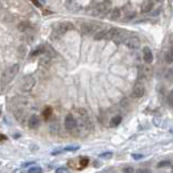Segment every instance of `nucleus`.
<instances>
[{"label":"nucleus","instance_id":"f257e3e1","mask_svg":"<svg viewBox=\"0 0 173 173\" xmlns=\"http://www.w3.org/2000/svg\"><path fill=\"white\" fill-rule=\"evenodd\" d=\"M72 29H75V25H73L71 22H61V23H59V24L55 27L53 32H52V39H53V40H57L61 35H64L65 32H68V31H72Z\"/></svg>","mask_w":173,"mask_h":173},{"label":"nucleus","instance_id":"f03ea898","mask_svg":"<svg viewBox=\"0 0 173 173\" xmlns=\"http://www.w3.org/2000/svg\"><path fill=\"white\" fill-rule=\"evenodd\" d=\"M19 68H20L19 64H13V65L8 67V68L4 71L3 75H1V83H3V85L10 84V83L15 79V76L19 72Z\"/></svg>","mask_w":173,"mask_h":173},{"label":"nucleus","instance_id":"7ed1b4c3","mask_svg":"<svg viewBox=\"0 0 173 173\" xmlns=\"http://www.w3.org/2000/svg\"><path fill=\"white\" fill-rule=\"evenodd\" d=\"M110 7H112V4H110L109 0H104V1L99 3L97 6L94 7L92 13H93L94 16H105V15H108V12L110 11Z\"/></svg>","mask_w":173,"mask_h":173},{"label":"nucleus","instance_id":"20e7f679","mask_svg":"<svg viewBox=\"0 0 173 173\" xmlns=\"http://www.w3.org/2000/svg\"><path fill=\"white\" fill-rule=\"evenodd\" d=\"M115 28H101L93 35L94 40H112Z\"/></svg>","mask_w":173,"mask_h":173},{"label":"nucleus","instance_id":"39448f33","mask_svg":"<svg viewBox=\"0 0 173 173\" xmlns=\"http://www.w3.org/2000/svg\"><path fill=\"white\" fill-rule=\"evenodd\" d=\"M64 125H65V129L71 133H77V120L73 116L72 113H69L65 116V120H64Z\"/></svg>","mask_w":173,"mask_h":173},{"label":"nucleus","instance_id":"423d86ee","mask_svg":"<svg viewBox=\"0 0 173 173\" xmlns=\"http://www.w3.org/2000/svg\"><path fill=\"white\" fill-rule=\"evenodd\" d=\"M35 83H36V80H35L33 76L28 75V76H25V77H23L22 84H20V88H22L24 92H31L32 89H33V87H35Z\"/></svg>","mask_w":173,"mask_h":173},{"label":"nucleus","instance_id":"0eeeda50","mask_svg":"<svg viewBox=\"0 0 173 173\" xmlns=\"http://www.w3.org/2000/svg\"><path fill=\"white\" fill-rule=\"evenodd\" d=\"M100 29V25L96 23H83L81 24V32L84 35H94Z\"/></svg>","mask_w":173,"mask_h":173},{"label":"nucleus","instance_id":"6e6552de","mask_svg":"<svg viewBox=\"0 0 173 173\" xmlns=\"http://www.w3.org/2000/svg\"><path fill=\"white\" fill-rule=\"evenodd\" d=\"M124 44L131 49H137L140 47V39L137 36H126L124 40Z\"/></svg>","mask_w":173,"mask_h":173},{"label":"nucleus","instance_id":"1a4fd4ad","mask_svg":"<svg viewBox=\"0 0 173 173\" xmlns=\"http://www.w3.org/2000/svg\"><path fill=\"white\" fill-rule=\"evenodd\" d=\"M145 93V87L144 84H141V83H136L135 85H133V89H132V96L135 99H140L142 97Z\"/></svg>","mask_w":173,"mask_h":173},{"label":"nucleus","instance_id":"9d476101","mask_svg":"<svg viewBox=\"0 0 173 173\" xmlns=\"http://www.w3.org/2000/svg\"><path fill=\"white\" fill-rule=\"evenodd\" d=\"M142 59H144V61L147 64H151L152 61H153V53H152L151 48L145 47L144 49H142Z\"/></svg>","mask_w":173,"mask_h":173},{"label":"nucleus","instance_id":"9b49d317","mask_svg":"<svg viewBox=\"0 0 173 173\" xmlns=\"http://www.w3.org/2000/svg\"><path fill=\"white\" fill-rule=\"evenodd\" d=\"M39 125H40V119H39L36 115H32V116H29V119H28V126H29V128L36 129Z\"/></svg>","mask_w":173,"mask_h":173},{"label":"nucleus","instance_id":"f8f14e48","mask_svg":"<svg viewBox=\"0 0 173 173\" xmlns=\"http://www.w3.org/2000/svg\"><path fill=\"white\" fill-rule=\"evenodd\" d=\"M15 117H16V120H17V121H20V123H24L27 115H25V112H24V109H23V108H17V109H15Z\"/></svg>","mask_w":173,"mask_h":173},{"label":"nucleus","instance_id":"ddd939ff","mask_svg":"<svg viewBox=\"0 0 173 173\" xmlns=\"http://www.w3.org/2000/svg\"><path fill=\"white\" fill-rule=\"evenodd\" d=\"M120 16H121V11H120L119 8H113V10H110L109 12H108V17H109L110 20H119Z\"/></svg>","mask_w":173,"mask_h":173},{"label":"nucleus","instance_id":"4468645a","mask_svg":"<svg viewBox=\"0 0 173 173\" xmlns=\"http://www.w3.org/2000/svg\"><path fill=\"white\" fill-rule=\"evenodd\" d=\"M152 8H153V1H151V0H147V1H144L141 6V12L142 13H147V12H151Z\"/></svg>","mask_w":173,"mask_h":173},{"label":"nucleus","instance_id":"2eb2a0df","mask_svg":"<svg viewBox=\"0 0 173 173\" xmlns=\"http://www.w3.org/2000/svg\"><path fill=\"white\" fill-rule=\"evenodd\" d=\"M51 60H52V56L44 51V56L40 59V64L43 67H47V65H49V64H51Z\"/></svg>","mask_w":173,"mask_h":173},{"label":"nucleus","instance_id":"dca6fc26","mask_svg":"<svg viewBox=\"0 0 173 173\" xmlns=\"http://www.w3.org/2000/svg\"><path fill=\"white\" fill-rule=\"evenodd\" d=\"M65 7L69 11H77V4L75 0H65Z\"/></svg>","mask_w":173,"mask_h":173},{"label":"nucleus","instance_id":"f3484780","mask_svg":"<svg viewBox=\"0 0 173 173\" xmlns=\"http://www.w3.org/2000/svg\"><path fill=\"white\" fill-rule=\"evenodd\" d=\"M140 79H147L151 76V68H141L140 69Z\"/></svg>","mask_w":173,"mask_h":173},{"label":"nucleus","instance_id":"a211bd4d","mask_svg":"<svg viewBox=\"0 0 173 173\" xmlns=\"http://www.w3.org/2000/svg\"><path fill=\"white\" fill-rule=\"evenodd\" d=\"M121 120H123V117L117 115V116H115V117H112V119H110L109 125H110V126H117L120 123H121Z\"/></svg>","mask_w":173,"mask_h":173},{"label":"nucleus","instance_id":"6ab92c4d","mask_svg":"<svg viewBox=\"0 0 173 173\" xmlns=\"http://www.w3.org/2000/svg\"><path fill=\"white\" fill-rule=\"evenodd\" d=\"M44 45H41V47H38L35 51H32L31 52V57H35V56H39V55H41V53H44Z\"/></svg>","mask_w":173,"mask_h":173},{"label":"nucleus","instance_id":"aec40b11","mask_svg":"<svg viewBox=\"0 0 173 173\" xmlns=\"http://www.w3.org/2000/svg\"><path fill=\"white\" fill-rule=\"evenodd\" d=\"M165 61L167 63H173V48L168 49V52L165 53Z\"/></svg>","mask_w":173,"mask_h":173},{"label":"nucleus","instance_id":"412c9836","mask_svg":"<svg viewBox=\"0 0 173 173\" xmlns=\"http://www.w3.org/2000/svg\"><path fill=\"white\" fill-rule=\"evenodd\" d=\"M51 116H52V108H51V107H47L44 110H43V117H44L45 120H48Z\"/></svg>","mask_w":173,"mask_h":173},{"label":"nucleus","instance_id":"4be33fe9","mask_svg":"<svg viewBox=\"0 0 173 173\" xmlns=\"http://www.w3.org/2000/svg\"><path fill=\"white\" fill-rule=\"evenodd\" d=\"M31 28V25H29V23H22V24L19 25V29L22 32H24V31H28V29Z\"/></svg>","mask_w":173,"mask_h":173},{"label":"nucleus","instance_id":"5701e85b","mask_svg":"<svg viewBox=\"0 0 173 173\" xmlns=\"http://www.w3.org/2000/svg\"><path fill=\"white\" fill-rule=\"evenodd\" d=\"M88 163H89V160L87 157L80 158V168H85L87 165H88Z\"/></svg>","mask_w":173,"mask_h":173},{"label":"nucleus","instance_id":"b1692460","mask_svg":"<svg viewBox=\"0 0 173 173\" xmlns=\"http://www.w3.org/2000/svg\"><path fill=\"white\" fill-rule=\"evenodd\" d=\"M169 165H170V161L169 160H164V161H160V163H158L157 167L158 168H165V167H169Z\"/></svg>","mask_w":173,"mask_h":173},{"label":"nucleus","instance_id":"393cba45","mask_svg":"<svg viewBox=\"0 0 173 173\" xmlns=\"http://www.w3.org/2000/svg\"><path fill=\"white\" fill-rule=\"evenodd\" d=\"M168 104H169L170 108H173V89L169 92V96H168Z\"/></svg>","mask_w":173,"mask_h":173},{"label":"nucleus","instance_id":"a878e982","mask_svg":"<svg viewBox=\"0 0 173 173\" xmlns=\"http://www.w3.org/2000/svg\"><path fill=\"white\" fill-rule=\"evenodd\" d=\"M29 173H40L41 172V168L40 167H33V168H29L28 169Z\"/></svg>","mask_w":173,"mask_h":173},{"label":"nucleus","instance_id":"bb28decb","mask_svg":"<svg viewBox=\"0 0 173 173\" xmlns=\"http://www.w3.org/2000/svg\"><path fill=\"white\" fill-rule=\"evenodd\" d=\"M112 157V152H105V153L100 154V158H110Z\"/></svg>","mask_w":173,"mask_h":173},{"label":"nucleus","instance_id":"cd10ccee","mask_svg":"<svg viewBox=\"0 0 173 173\" xmlns=\"http://www.w3.org/2000/svg\"><path fill=\"white\" fill-rule=\"evenodd\" d=\"M167 77L170 80V81H173V67L170 69H168V73H167Z\"/></svg>","mask_w":173,"mask_h":173},{"label":"nucleus","instance_id":"c85d7f7f","mask_svg":"<svg viewBox=\"0 0 173 173\" xmlns=\"http://www.w3.org/2000/svg\"><path fill=\"white\" fill-rule=\"evenodd\" d=\"M133 156V158H135V160H141L142 157H144V156H142V154H140V153H135V154H132Z\"/></svg>","mask_w":173,"mask_h":173},{"label":"nucleus","instance_id":"c756f323","mask_svg":"<svg viewBox=\"0 0 173 173\" xmlns=\"http://www.w3.org/2000/svg\"><path fill=\"white\" fill-rule=\"evenodd\" d=\"M123 172L132 173V172H135V170H133V168H131V167H125V168H123Z\"/></svg>","mask_w":173,"mask_h":173},{"label":"nucleus","instance_id":"7c9ffc66","mask_svg":"<svg viewBox=\"0 0 173 173\" xmlns=\"http://www.w3.org/2000/svg\"><path fill=\"white\" fill-rule=\"evenodd\" d=\"M56 172L57 173H63V172H68V169H67V168H57Z\"/></svg>","mask_w":173,"mask_h":173},{"label":"nucleus","instance_id":"2f4dec72","mask_svg":"<svg viewBox=\"0 0 173 173\" xmlns=\"http://www.w3.org/2000/svg\"><path fill=\"white\" fill-rule=\"evenodd\" d=\"M79 149V147H68V148H65V151H77Z\"/></svg>","mask_w":173,"mask_h":173},{"label":"nucleus","instance_id":"473e14b6","mask_svg":"<svg viewBox=\"0 0 173 173\" xmlns=\"http://www.w3.org/2000/svg\"><path fill=\"white\" fill-rule=\"evenodd\" d=\"M31 1H32V3H33V4H35V6H36V7H41V4L39 3L38 0H31Z\"/></svg>","mask_w":173,"mask_h":173},{"label":"nucleus","instance_id":"72a5a7b5","mask_svg":"<svg viewBox=\"0 0 173 173\" xmlns=\"http://www.w3.org/2000/svg\"><path fill=\"white\" fill-rule=\"evenodd\" d=\"M35 163H24L23 164V167H29V165H33Z\"/></svg>","mask_w":173,"mask_h":173},{"label":"nucleus","instance_id":"f704fd0d","mask_svg":"<svg viewBox=\"0 0 173 173\" xmlns=\"http://www.w3.org/2000/svg\"><path fill=\"white\" fill-rule=\"evenodd\" d=\"M0 140H6V136H3V135H0Z\"/></svg>","mask_w":173,"mask_h":173}]
</instances>
